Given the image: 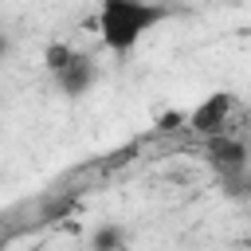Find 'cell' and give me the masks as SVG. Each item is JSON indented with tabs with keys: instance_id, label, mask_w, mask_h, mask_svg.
<instances>
[{
	"instance_id": "cell-1",
	"label": "cell",
	"mask_w": 251,
	"mask_h": 251,
	"mask_svg": "<svg viewBox=\"0 0 251 251\" xmlns=\"http://www.w3.org/2000/svg\"><path fill=\"white\" fill-rule=\"evenodd\" d=\"M165 20L169 8L161 0H98V35L114 55H129Z\"/></svg>"
},
{
	"instance_id": "cell-2",
	"label": "cell",
	"mask_w": 251,
	"mask_h": 251,
	"mask_svg": "<svg viewBox=\"0 0 251 251\" xmlns=\"http://www.w3.org/2000/svg\"><path fill=\"white\" fill-rule=\"evenodd\" d=\"M208 165L216 169V176L227 184L231 196L247 188V145L239 137H227V133L208 137Z\"/></svg>"
},
{
	"instance_id": "cell-3",
	"label": "cell",
	"mask_w": 251,
	"mask_h": 251,
	"mask_svg": "<svg viewBox=\"0 0 251 251\" xmlns=\"http://www.w3.org/2000/svg\"><path fill=\"white\" fill-rule=\"evenodd\" d=\"M231 106H235V98L227 94V90H216V94H208L192 114H188V129L192 133H200V137H216V133H224V126H227V118H231Z\"/></svg>"
},
{
	"instance_id": "cell-4",
	"label": "cell",
	"mask_w": 251,
	"mask_h": 251,
	"mask_svg": "<svg viewBox=\"0 0 251 251\" xmlns=\"http://www.w3.org/2000/svg\"><path fill=\"white\" fill-rule=\"evenodd\" d=\"M94 78H98V67H94V59H90V55H75V59L55 75V82H59V90H63L67 98L86 94V90L94 86Z\"/></svg>"
},
{
	"instance_id": "cell-5",
	"label": "cell",
	"mask_w": 251,
	"mask_h": 251,
	"mask_svg": "<svg viewBox=\"0 0 251 251\" xmlns=\"http://www.w3.org/2000/svg\"><path fill=\"white\" fill-rule=\"evenodd\" d=\"M90 247H94V251H126V231H122L118 224H102V227L94 231Z\"/></svg>"
},
{
	"instance_id": "cell-6",
	"label": "cell",
	"mask_w": 251,
	"mask_h": 251,
	"mask_svg": "<svg viewBox=\"0 0 251 251\" xmlns=\"http://www.w3.org/2000/svg\"><path fill=\"white\" fill-rule=\"evenodd\" d=\"M75 55H78V51H71L67 43H47V51H43V63H47V71H51V75H59V71H63V67H67Z\"/></svg>"
},
{
	"instance_id": "cell-7",
	"label": "cell",
	"mask_w": 251,
	"mask_h": 251,
	"mask_svg": "<svg viewBox=\"0 0 251 251\" xmlns=\"http://www.w3.org/2000/svg\"><path fill=\"white\" fill-rule=\"evenodd\" d=\"M180 122H188V118H184V114H176V110H169V114H161V118H157V129H161V133H169V129H176Z\"/></svg>"
}]
</instances>
